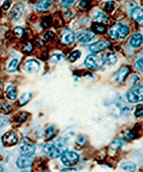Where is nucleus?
I'll use <instances>...</instances> for the list:
<instances>
[{
	"mask_svg": "<svg viewBox=\"0 0 143 172\" xmlns=\"http://www.w3.org/2000/svg\"><path fill=\"white\" fill-rule=\"evenodd\" d=\"M66 151H67V146L63 139H61L47 143L42 149L44 154L52 158L59 157Z\"/></svg>",
	"mask_w": 143,
	"mask_h": 172,
	"instance_id": "1",
	"label": "nucleus"
},
{
	"mask_svg": "<svg viewBox=\"0 0 143 172\" xmlns=\"http://www.w3.org/2000/svg\"><path fill=\"white\" fill-rule=\"evenodd\" d=\"M129 32V30L126 25L121 22H118L113 25L109 30L110 37L113 40L123 39Z\"/></svg>",
	"mask_w": 143,
	"mask_h": 172,
	"instance_id": "2",
	"label": "nucleus"
},
{
	"mask_svg": "<svg viewBox=\"0 0 143 172\" xmlns=\"http://www.w3.org/2000/svg\"><path fill=\"white\" fill-rule=\"evenodd\" d=\"M143 86L135 85L126 92V99L129 103H135L143 101Z\"/></svg>",
	"mask_w": 143,
	"mask_h": 172,
	"instance_id": "3",
	"label": "nucleus"
},
{
	"mask_svg": "<svg viewBox=\"0 0 143 172\" xmlns=\"http://www.w3.org/2000/svg\"><path fill=\"white\" fill-rule=\"evenodd\" d=\"M85 65L91 70H98L102 67L104 62L102 58L95 54L89 55L85 60Z\"/></svg>",
	"mask_w": 143,
	"mask_h": 172,
	"instance_id": "4",
	"label": "nucleus"
},
{
	"mask_svg": "<svg viewBox=\"0 0 143 172\" xmlns=\"http://www.w3.org/2000/svg\"><path fill=\"white\" fill-rule=\"evenodd\" d=\"M35 150L36 146L29 139L25 138L21 141L19 151L22 156L30 157L34 153Z\"/></svg>",
	"mask_w": 143,
	"mask_h": 172,
	"instance_id": "5",
	"label": "nucleus"
},
{
	"mask_svg": "<svg viewBox=\"0 0 143 172\" xmlns=\"http://www.w3.org/2000/svg\"><path fill=\"white\" fill-rule=\"evenodd\" d=\"M79 160V156L74 151H66L61 157V162L64 165L67 166H71L75 165Z\"/></svg>",
	"mask_w": 143,
	"mask_h": 172,
	"instance_id": "6",
	"label": "nucleus"
},
{
	"mask_svg": "<svg viewBox=\"0 0 143 172\" xmlns=\"http://www.w3.org/2000/svg\"><path fill=\"white\" fill-rule=\"evenodd\" d=\"M22 69L30 74L37 73L40 69V64L34 59H30L24 63Z\"/></svg>",
	"mask_w": 143,
	"mask_h": 172,
	"instance_id": "7",
	"label": "nucleus"
},
{
	"mask_svg": "<svg viewBox=\"0 0 143 172\" xmlns=\"http://www.w3.org/2000/svg\"><path fill=\"white\" fill-rule=\"evenodd\" d=\"M24 11V5L22 2H18L13 6L11 9L9 16L13 21H17L21 16L22 15Z\"/></svg>",
	"mask_w": 143,
	"mask_h": 172,
	"instance_id": "8",
	"label": "nucleus"
},
{
	"mask_svg": "<svg viewBox=\"0 0 143 172\" xmlns=\"http://www.w3.org/2000/svg\"><path fill=\"white\" fill-rule=\"evenodd\" d=\"M75 35L71 30L65 28L62 30L61 34V41L63 44L69 45L74 42Z\"/></svg>",
	"mask_w": 143,
	"mask_h": 172,
	"instance_id": "9",
	"label": "nucleus"
},
{
	"mask_svg": "<svg viewBox=\"0 0 143 172\" xmlns=\"http://www.w3.org/2000/svg\"><path fill=\"white\" fill-rule=\"evenodd\" d=\"M95 36V34L91 30H84L80 31L77 34V39L81 42H88Z\"/></svg>",
	"mask_w": 143,
	"mask_h": 172,
	"instance_id": "10",
	"label": "nucleus"
},
{
	"mask_svg": "<svg viewBox=\"0 0 143 172\" xmlns=\"http://www.w3.org/2000/svg\"><path fill=\"white\" fill-rule=\"evenodd\" d=\"M110 42L109 41L106 40H101L91 44L89 48L92 53H97L105 50L106 48L110 46Z\"/></svg>",
	"mask_w": 143,
	"mask_h": 172,
	"instance_id": "11",
	"label": "nucleus"
},
{
	"mask_svg": "<svg viewBox=\"0 0 143 172\" xmlns=\"http://www.w3.org/2000/svg\"><path fill=\"white\" fill-rule=\"evenodd\" d=\"M33 160L31 157L21 156L18 158L17 161V166L20 169L28 168L33 163Z\"/></svg>",
	"mask_w": 143,
	"mask_h": 172,
	"instance_id": "12",
	"label": "nucleus"
},
{
	"mask_svg": "<svg viewBox=\"0 0 143 172\" xmlns=\"http://www.w3.org/2000/svg\"><path fill=\"white\" fill-rule=\"evenodd\" d=\"M143 44V36L141 34H134L129 40V44L132 48H136Z\"/></svg>",
	"mask_w": 143,
	"mask_h": 172,
	"instance_id": "13",
	"label": "nucleus"
},
{
	"mask_svg": "<svg viewBox=\"0 0 143 172\" xmlns=\"http://www.w3.org/2000/svg\"><path fill=\"white\" fill-rule=\"evenodd\" d=\"M129 72V68L128 67L121 68L114 76V80L117 82H122L126 75Z\"/></svg>",
	"mask_w": 143,
	"mask_h": 172,
	"instance_id": "14",
	"label": "nucleus"
},
{
	"mask_svg": "<svg viewBox=\"0 0 143 172\" xmlns=\"http://www.w3.org/2000/svg\"><path fill=\"white\" fill-rule=\"evenodd\" d=\"M130 16L135 21L142 23L143 22V8L136 7L132 9L130 12Z\"/></svg>",
	"mask_w": 143,
	"mask_h": 172,
	"instance_id": "15",
	"label": "nucleus"
},
{
	"mask_svg": "<svg viewBox=\"0 0 143 172\" xmlns=\"http://www.w3.org/2000/svg\"><path fill=\"white\" fill-rule=\"evenodd\" d=\"M104 63H106L108 65H114L118 62L117 56L113 53L107 52L103 55L102 58Z\"/></svg>",
	"mask_w": 143,
	"mask_h": 172,
	"instance_id": "16",
	"label": "nucleus"
},
{
	"mask_svg": "<svg viewBox=\"0 0 143 172\" xmlns=\"http://www.w3.org/2000/svg\"><path fill=\"white\" fill-rule=\"evenodd\" d=\"M3 142L5 145H12L17 142V137L13 133H9L5 135L3 137Z\"/></svg>",
	"mask_w": 143,
	"mask_h": 172,
	"instance_id": "17",
	"label": "nucleus"
},
{
	"mask_svg": "<svg viewBox=\"0 0 143 172\" xmlns=\"http://www.w3.org/2000/svg\"><path fill=\"white\" fill-rule=\"evenodd\" d=\"M91 15L93 18L99 22H102L108 20V18L106 17L105 14L97 10H93L92 12Z\"/></svg>",
	"mask_w": 143,
	"mask_h": 172,
	"instance_id": "18",
	"label": "nucleus"
},
{
	"mask_svg": "<svg viewBox=\"0 0 143 172\" xmlns=\"http://www.w3.org/2000/svg\"><path fill=\"white\" fill-rule=\"evenodd\" d=\"M51 1H39L36 6V9L38 12H42L47 10L51 6Z\"/></svg>",
	"mask_w": 143,
	"mask_h": 172,
	"instance_id": "19",
	"label": "nucleus"
},
{
	"mask_svg": "<svg viewBox=\"0 0 143 172\" xmlns=\"http://www.w3.org/2000/svg\"><path fill=\"white\" fill-rule=\"evenodd\" d=\"M120 168L127 172H134L136 170V165L132 162H125L120 165Z\"/></svg>",
	"mask_w": 143,
	"mask_h": 172,
	"instance_id": "20",
	"label": "nucleus"
},
{
	"mask_svg": "<svg viewBox=\"0 0 143 172\" xmlns=\"http://www.w3.org/2000/svg\"><path fill=\"white\" fill-rule=\"evenodd\" d=\"M6 97L10 100H14L17 98V93L15 88L12 86H9L6 90Z\"/></svg>",
	"mask_w": 143,
	"mask_h": 172,
	"instance_id": "21",
	"label": "nucleus"
},
{
	"mask_svg": "<svg viewBox=\"0 0 143 172\" xmlns=\"http://www.w3.org/2000/svg\"><path fill=\"white\" fill-rule=\"evenodd\" d=\"M125 143V139L123 138H118L114 139L110 145V148L113 150H116L122 147Z\"/></svg>",
	"mask_w": 143,
	"mask_h": 172,
	"instance_id": "22",
	"label": "nucleus"
},
{
	"mask_svg": "<svg viewBox=\"0 0 143 172\" xmlns=\"http://www.w3.org/2000/svg\"><path fill=\"white\" fill-rule=\"evenodd\" d=\"M65 58L63 55L60 54H56L54 55L51 56L49 61L52 64H56V63H60L65 61Z\"/></svg>",
	"mask_w": 143,
	"mask_h": 172,
	"instance_id": "23",
	"label": "nucleus"
},
{
	"mask_svg": "<svg viewBox=\"0 0 143 172\" xmlns=\"http://www.w3.org/2000/svg\"><path fill=\"white\" fill-rule=\"evenodd\" d=\"M32 94L29 92H26L23 94L18 100V103L20 106H24L32 98Z\"/></svg>",
	"mask_w": 143,
	"mask_h": 172,
	"instance_id": "24",
	"label": "nucleus"
},
{
	"mask_svg": "<svg viewBox=\"0 0 143 172\" xmlns=\"http://www.w3.org/2000/svg\"><path fill=\"white\" fill-rule=\"evenodd\" d=\"M18 63V60L17 59H14L10 61L8 66V71L9 72H13L16 71L17 66Z\"/></svg>",
	"mask_w": 143,
	"mask_h": 172,
	"instance_id": "25",
	"label": "nucleus"
},
{
	"mask_svg": "<svg viewBox=\"0 0 143 172\" xmlns=\"http://www.w3.org/2000/svg\"><path fill=\"white\" fill-rule=\"evenodd\" d=\"M81 55V53L80 50H76L72 52L71 54L69 55V59L71 62H75L78 59H79Z\"/></svg>",
	"mask_w": 143,
	"mask_h": 172,
	"instance_id": "26",
	"label": "nucleus"
},
{
	"mask_svg": "<svg viewBox=\"0 0 143 172\" xmlns=\"http://www.w3.org/2000/svg\"><path fill=\"white\" fill-rule=\"evenodd\" d=\"M55 133L56 129L53 126H49L45 131L46 137L48 139H51L53 137L55 136Z\"/></svg>",
	"mask_w": 143,
	"mask_h": 172,
	"instance_id": "27",
	"label": "nucleus"
},
{
	"mask_svg": "<svg viewBox=\"0 0 143 172\" xmlns=\"http://www.w3.org/2000/svg\"><path fill=\"white\" fill-rule=\"evenodd\" d=\"M134 115L136 118L140 117L143 115V105H137L136 106Z\"/></svg>",
	"mask_w": 143,
	"mask_h": 172,
	"instance_id": "28",
	"label": "nucleus"
},
{
	"mask_svg": "<svg viewBox=\"0 0 143 172\" xmlns=\"http://www.w3.org/2000/svg\"><path fill=\"white\" fill-rule=\"evenodd\" d=\"M87 142V137L85 136L84 135H80L77 140V143L78 145H79L80 146H83L85 145V143Z\"/></svg>",
	"mask_w": 143,
	"mask_h": 172,
	"instance_id": "29",
	"label": "nucleus"
},
{
	"mask_svg": "<svg viewBox=\"0 0 143 172\" xmlns=\"http://www.w3.org/2000/svg\"><path fill=\"white\" fill-rule=\"evenodd\" d=\"M104 8L107 12H112L114 10V2L108 1L105 2Z\"/></svg>",
	"mask_w": 143,
	"mask_h": 172,
	"instance_id": "30",
	"label": "nucleus"
},
{
	"mask_svg": "<svg viewBox=\"0 0 143 172\" xmlns=\"http://www.w3.org/2000/svg\"><path fill=\"white\" fill-rule=\"evenodd\" d=\"M143 58L139 59L134 64V68L137 71L143 72Z\"/></svg>",
	"mask_w": 143,
	"mask_h": 172,
	"instance_id": "31",
	"label": "nucleus"
},
{
	"mask_svg": "<svg viewBox=\"0 0 143 172\" xmlns=\"http://www.w3.org/2000/svg\"><path fill=\"white\" fill-rule=\"evenodd\" d=\"M1 110L4 113H9V112L12 110V107L10 105H9L8 103H4L1 106Z\"/></svg>",
	"mask_w": 143,
	"mask_h": 172,
	"instance_id": "32",
	"label": "nucleus"
},
{
	"mask_svg": "<svg viewBox=\"0 0 143 172\" xmlns=\"http://www.w3.org/2000/svg\"><path fill=\"white\" fill-rule=\"evenodd\" d=\"M64 8L71 7L75 4V1H61Z\"/></svg>",
	"mask_w": 143,
	"mask_h": 172,
	"instance_id": "33",
	"label": "nucleus"
},
{
	"mask_svg": "<svg viewBox=\"0 0 143 172\" xmlns=\"http://www.w3.org/2000/svg\"><path fill=\"white\" fill-rule=\"evenodd\" d=\"M14 33L16 34H17V36L21 37L24 34V30L23 29V28H22L21 26H17L14 30Z\"/></svg>",
	"mask_w": 143,
	"mask_h": 172,
	"instance_id": "34",
	"label": "nucleus"
},
{
	"mask_svg": "<svg viewBox=\"0 0 143 172\" xmlns=\"http://www.w3.org/2000/svg\"><path fill=\"white\" fill-rule=\"evenodd\" d=\"M139 80H140V79H139L138 76L133 75H132L130 76V78H129V79H128V81L133 83H135L137 81H139Z\"/></svg>",
	"mask_w": 143,
	"mask_h": 172,
	"instance_id": "35",
	"label": "nucleus"
},
{
	"mask_svg": "<svg viewBox=\"0 0 143 172\" xmlns=\"http://www.w3.org/2000/svg\"><path fill=\"white\" fill-rule=\"evenodd\" d=\"M96 30L99 33H100V34L105 33V28H104V27L100 26H100L99 25H96Z\"/></svg>",
	"mask_w": 143,
	"mask_h": 172,
	"instance_id": "36",
	"label": "nucleus"
},
{
	"mask_svg": "<svg viewBox=\"0 0 143 172\" xmlns=\"http://www.w3.org/2000/svg\"><path fill=\"white\" fill-rule=\"evenodd\" d=\"M10 6V2H9V1H5L4 2V4L2 5V7L5 10H7L9 8Z\"/></svg>",
	"mask_w": 143,
	"mask_h": 172,
	"instance_id": "37",
	"label": "nucleus"
},
{
	"mask_svg": "<svg viewBox=\"0 0 143 172\" xmlns=\"http://www.w3.org/2000/svg\"><path fill=\"white\" fill-rule=\"evenodd\" d=\"M126 137H128V138L129 140H132L133 139L135 138V135L133 134L132 133H131L130 131H128V133L126 134Z\"/></svg>",
	"mask_w": 143,
	"mask_h": 172,
	"instance_id": "38",
	"label": "nucleus"
},
{
	"mask_svg": "<svg viewBox=\"0 0 143 172\" xmlns=\"http://www.w3.org/2000/svg\"><path fill=\"white\" fill-rule=\"evenodd\" d=\"M32 44L29 43V42H28V44H26L25 47V50L26 51H28V52H30L32 50Z\"/></svg>",
	"mask_w": 143,
	"mask_h": 172,
	"instance_id": "39",
	"label": "nucleus"
},
{
	"mask_svg": "<svg viewBox=\"0 0 143 172\" xmlns=\"http://www.w3.org/2000/svg\"><path fill=\"white\" fill-rule=\"evenodd\" d=\"M26 118V114L25 113L22 114L19 118V121L21 122H23L25 120Z\"/></svg>",
	"mask_w": 143,
	"mask_h": 172,
	"instance_id": "40",
	"label": "nucleus"
},
{
	"mask_svg": "<svg viewBox=\"0 0 143 172\" xmlns=\"http://www.w3.org/2000/svg\"><path fill=\"white\" fill-rule=\"evenodd\" d=\"M87 4V2H85V1H80V6L81 7H82L83 8H84L85 7V6H86V5Z\"/></svg>",
	"mask_w": 143,
	"mask_h": 172,
	"instance_id": "41",
	"label": "nucleus"
},
{
	"mask_svg": "<svg viewBox=\"0 0 143 172\" xmlns=\"http://www.w3.org/2000/svg\"><path fill=\"white\" fill-rule=\"evenodd\" d=\"M61 172H76L74 169H64Z\"/></svg>",
	"mask_w": 143,
	"mask_h": 172,
	"instance_id": "42",
	"label": "nucleus"
},
{
	"mask_svg": "<svg viewBox=\"0 0 143 172\" xmlns=\"http://www.w3.org/2000/svg\"><path fill=\"white\" fill-rule=\"evenodd\" d=\"M21 172H29V171H28V170H24V171H22Z\"/></svg>",
	"mask_w": 143,
	"mask_h": 172,
	"instance_id": "43",
	"label": "nucleus"
}]
</instances>
